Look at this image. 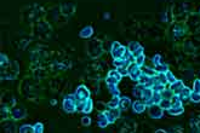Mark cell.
<instances>
[{
	"label": "cell",
	"mask_w": 200,
	"mask_h": 133,
	"mask_svg": "<svg viewBox=\"0 0 200 133\" xmlns=\"http://www.w3.org/2000/svg\"><path fill=\"white\" fill-rule=\"evenodd\" d=\"M142 52H143V49H142V47H140L138 50H136L135 52L132 53V56H133V57L136 58V57H138V56H141V54H142Z\"/></svg>",
	"instance_id": "28"
},
{
	"label": "cell",
	"mask_w": 200,
	"mask_h": 133,
	"mask_svg": "<svg viewBox=\"0 0 200 133\" xmlns=\"http://www.w3.org/2000/svg\"><path fill=\"white\" fill-rule=\"evenodd\" d=\"M75 97L78 99V102H85L90 98V91L85 87V86H79L75 93Z\"/></svg>",
	"instance_id": "3"
},
{
	"label": "cell",
	"mask_w": 200,
	"mask_h": 133,
	"mask_svg": "<svg viewBox=\"0 0 200 133\" xmlns=\"http://www.w3.org/2000/svg\"><path fill=\"white\" fill-rule=\"evenodd\" d=\"M144 104L142 103V102H140V101H136L135 103H133V110L136 111V113H142L143 110H144Z\"/></svg>",
	"instance_id": "16"
},
{
	"label": "cell",
	"mask_w": 200,
	"mask_h": 133,
	"mask_svg": "<svg viewBox=\"0 0 200 133\" xmlns=\"http://www.w3.org/2000/svg\"><path fill=\"white\" fill-rule=\"evenodd\" d=\"M125 52H126V49L124 46H121L118 41L113 42V45H112V56H113L114 59L123 58V56L125 54Z\"/></svg>",
	"instance_id": "2"
},
{
	"label": "cell",
	"mask_w": 200,
	"mask_h": 133,
	"mask_svg": "<svg viewBox=\"0 0 200 133\" xmlns=\"http://www.w3.org/2000/svg\"><path fill=\"white\" fill-rule=\"evenodd\" d=\"M141 46H140V44L138 42H131L130 45H129V51L131 53H133L136 50H138Z\"/></svg>",
	"instance_id": "22"
},
{
	"label": "cell",
	"mask_w": 200,
	"mask_h": 133,
	"mask_svg": "<svg viewBox=\"0 0 200 133\" xmlns=\"http://www.w3.org/2000/svg\"><path fill=\"white\" fill-rule=\"evenodd\" d=\"M87 51L89 54L94 58L96 57H100L102 52H103V49H102V42L100 40H94V41H90L89 45H87Z\"/></svg>",
	"instance_id": "1"
},
{
	"label": "cell",
	"mask_w": 200,
	"mask_h": 133,
	"mask_svg": "<svg viewBox=\"0 0 200 133\" xmlns=\"http://www.w3.org/2000/svg\"><path fill=\"white\" fill-rule=\"evenodd\" d=\"M5 61H7V57L5 54H1V67L5 64Z\"/></svg>",
	"instance_id": "30"
},
{
	"label": "cell",
	"mask_w": 200,
	"mask_h": 133,
	"mask_svg": "<svg viewBox=\"0 0 200 133\" xmlns=\"http://www.w3.org/2000/svg\"><path fill=\"white\" fill-rule=\"evenodd\" d=\"M11 114H12V117L15 120H21L25 116V110L23 108H15V109H12Z\"/></svg>",
	"instance_id": "9"
},
{
	"label": "cell",
	"mask_w": 200,
	"mask_h": 133,
	"mask_svg": "<svg viewBox=\"0 0 200 133\" xmlns=\"http://www.w3.org/2000/svg\"><path fill=\"white\" fill-rule=\"evenodd\" d=\"M169 113L171 115H178V114L183 113V108L182 105H171V109H169Z\"/></svg>",
	"instance_id": "14"
},
{
	"label": "cell",
	"mask_w": 200,
	"mask_h": 133,
	"mask_svg": "<svg viewBox=\"0 0 200 133\" xmlns=\"http://www.w3.org/2000/svg\"><path fill=\"white\" fill-rule=\"evenodd\" d=\"M178 94H179V98L182 97V99H186V98L190 97V90H189L188 87H183V90H182Z\"/></svg>",
	"instance_id": "19"
},
{
	"label": "cell",
	"mask_w": 200,
	"mask_h": 133,
	"mask_svg": "<svg viewBox=\"0 0 200 133\" xmlns=\"http://www.w3.org/2000/svg\"><path fill=\"white\" fill-rule=\"evenodd\" d=\"M130 104H131V101L127 97H121L119 99V108L120 109H127L130 106Z\"/></svg>",
	"instance_id": "12"
},
{
	"label": "cell",
	"mask_w": 200,
	"mask_h": 133,
	"mask_svg": "<svg viewBox=\"0 0 200 133\" xmlns=\"http://www.w3.org/2000/svg\"><path fill=\"white\" fill-rule=\"evenodd\" d=\"M20 132L21 133H35V128H34L33 126H30V125H23V126H21Z\"/></svg>",
	"instance_id": "15"
},
{
	"label": "cell",
	"mask_w": 200,
	"mask_h": 133,
	"mask_svg": "<svg viewBox=\"0 0 200 133\" xmlns=\"http://www.w3.org/2000/svg\"><path fill=\"white\" fill-rule=\"evenodd\" d=\"M171 90L175 92L176 94H178V93H179V92L183 90V83H182L181 81H178V80H177L176 82H174V83H172V86H171Z\"/></svg>",
	"instance_id": "13"
},
{
	"label": "cell",
	"mask_w": 200,
	"mask_h": 133,
	"mask_svg": "<svg viewBox=\"0 0 200 133\" xmlns=\"http://www.w3.org/2000/svg\"><path fill=\"white\" fill-rule=\"evenodd\" d=\"M109 121V124H113L115 122V120L119 117L120 115V109L119 108H110V110H107V111H103Z\"/></svg>",
	"instance_id": "4"
},
{
	"label": "cell",
	"mask_w": 200,
	"mask_h": 133,
	"mask_svg": "<svg viewBox=\"0 0 200 133\" xmlns=\"http://www.w3.org/2000/svg\"><path fill=\"white\" fill-rule=\"evenodd\" d=\"M92 105H94V103H92V101L89 98L86 102H85V108H84V113H90L91 110H92Z\"/></svg>",
	"instance_id": "21"
},
{
	"label": "cell",
	"mask_w": 200,
	"mask_h": 133,
	"mask_svg": "<svg viewBox=\"0 0 200 133\" xmlns=\"http://www.w3.org/2000/svg\"><path fill=\"white\" fill-rule=\"evenodd\" d=\"M81 124H83V126H90V124H91V119L87 117V116H84V117L81 119Z\"/></svg>",
	"instance_id": "26"
},
{
	"label": "cell",
	"mask_w": 200,
	"mask_h": 133,
	"mask_svg": "<svg viewBox=\"0 0 200 133\" xmlns=\"http://www.w3.org/2000/svg\"><path fill=\"white\" fill-rule=\"evenodd\" d=\"M194 86H195V91H197V92H200V80H195Z\"/></svg>",
	"instance_id": "29"
},
{
	"label": "cell",
	"mask_w": 200,
	"mask_h": 133,
	"mask_svg": "<svg viewBox=\"0 0 200 133\" xmlns=\"http://www.w3.org/2000/svg\"><path fill=\"white\" fill-rule=\"evenodd\" d=\"M34 128H35V133L44 132V126H43V124H40V122H38V124L34 126Z\"/></svg>",
	"instance_id": "25"
},
{
	"label": "cell",
	"mask_w": 200,
	"mask_h": 133,
	"mask_svg": "<svg viewBox=\"0 0 200 133\" xmlns=\"http://www.w3.org/2000/svg\"><path fill=\"white\" fill-rule=\"evenodd\" d=\"M149 114L152 117L158 119L163 116V108L160 105H152L149 108Z\"/></svg>",
	"instance_id": "8"
},
{
	"label": "cell",
	"mask_w": 200,
	"mask_h": 133,
	"mask_svg": "<svg viewBox=\"0 0 200 133\" xmlns=\"http://www.w3.org/2000/svg\"><path fill=\"white\" fill-rule=\"evenodd\" d=\"M119 97H117V96H113V99L107 104V106L110 109V108H118L119 106Z\"/></svg>",
	"instance_id": "18"
},
{
	"label": "cell",
	"mask_w": 200,
	"mask_h": 133,
	"mask_svg": "<svg viewBox=\"0 0 200 133\" xmlns=\"http://www.w3.org/2000/svg\"><path fill=\"white\" fill-rule=\"evenodd\" d=\"M92 34H94V28H92V27H86V28H84V29L80 31V36L84 38V39L91 38Z\"/></svg>",
	"instance_id": "10"
},
{
	"label": "cell",
	"mask_w": 200,
	"mask_h": 133,
	"mask_svg": "<svg viewBox=\"0 0 200 133\" xmlns=\"http://www.w3.org/2000/svg\"><path fill=\"white\" fill-rule=\"evenodd\" d=\"M190 99H192L193 102H195V103L200 102V92L194 91L193 93H190Z\"/></svg>",
	"instance_id": "23"
},
{
	"label": "cell",
	"mask_w": 200,
	"mask_h": 133,
	"mask_svg": "<svg viewBox=\"0 0 200 133\" xmlns=\"http://www.w3.org/2000/svg\"><path fill=\"white\" fill-rule=\"evenodd\" d=\"M143 62H144V57H143V54H141V56H138V57H136V64L137 65H142L143 64Z\"/></svg>",
	"instance_id": "27"
},
{
	"label": "cell",
	"mask_w": 200,
	"mask_h": 133,
	"mask_svg": "<svg viewBox=\"0 0 200 133\" xmlns=\"http://www.w3.org/2000/svg\"><path fill=\"white\" fill-rule=\"evenodd\" d=\"M63 109L67 111V113H73L76 110V102L73 101L72 98L67 97L64 101H63Z\"/></svg>",
	"instance_id": "6"
},
{
	"label": "cell",
	"mask_w": 200,
	"mask_h": 133,
	"mask_svg": "<svg viewBox=\"0 0 200 133\" xmlns=\"http://www.w3.org/2000/svg\"><path fill=\"white\" fill-rule=\"evenodd\" d=\"M138 67L140 65H137L136 63L135 64H129L127 70H129V75L131 76L132 80H138L140 76H141V69Z\"/></svg>",
	"instance_id": "5"
},
{
	"label": "cell",
	"mask_w": 200,
	"mask_h": 133,
	"mask_svg": "<svg viewBox=\"0 0 200 133\" xmlns=\"http://www.w3.org/2000/svg\"><path fill=\"white\" fill-rule=\"evenodd\" d=\"M121 80V75H120V73L118 72V70H112V72H109V74H108V78H107V83H118L119 81Z\"/></svg>",
	"instance_id": "7"
},
{
	"label": "cell",
	"mask_w": 200,
	"mask_h": 133,
	"mask_svg": "<svg viewBox=\"0 0 200 133\" xmlns=\"http://www.w3.org/2000/svg\"><path fill=\"white\" fill-rule=\"evenodd\" d=\"M97 124H98V126H100V127H102V128H103V127H106V126L109 124V121H108V119H107V116H106V114H104V113L98 115Z\"/></svg>",
	"instance_id": "11"
},
{
	"label": "cell",
	"mask_w": 200,
	"mask_h": 133,
	"mask_svg": "<svg viewBox=\"0 0 200 133\" xmlns=\"http://www.w3.org/2000/svg\"><path fill=\"white\" fill-rule=\"evenodd\" d=\"M108 87H109V91L113 93V96L119 97V90L117 88V85L115 83H108Z\"/></svg>",
	"instance_id": "20"
},
{
	"label": "cell",
	"mask_w": 200,
	"mask_h": 133,
	"mask_svg": "<svg viewBox=\"0 0 200 133\" xmlns=\"http://www.w3.org/2000/svg\"><path fill=\"white\" fill-rule=\"evenodd\" d=\"M159 105L161 106L163 109H170V106L172 105V103H171V101L169 98H164V99H161L159 102Z\"/></svg>",
	"instance_id": "17"
},
{
	"label": "cell",
	"mask_w": 200,
	"mask_h": 133,
	"mask_svg": "<svg viewBox=\"0 0 200 133\" xmlns=\"http://www.w3.org/2000/svg\"><path fill=\"white\" fill-rule=\"evenodd\" d=\"M165 75H166V79H167V82H170L171 85H172L174 82H176V81H177V80L175 79V76H174V75H172V74H171L170 72H166V74H165Z\"/></svg>",
	"instance_id": "24"
}]
</instances>
